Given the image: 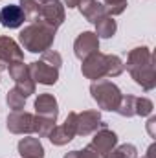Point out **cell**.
I'll return each mask as SVG.
<instances>
[{
	"instance_id": "cell-20",
	"label": "cell",
	"mask_w": 156,
	"mask_h": 158,
	"mask_svg": "<svg viewBox=\"0 0 156 158\" xmlns=\"http://www.w3.org/2000/svg\"><path fill=\"white\" fill-rule=\"evenodd\" d=\"M116 112L119 116H123V118H132V116H136V96H125L123 94V98H121V101H119V105H117Z\"/></svg>"
},
{
	"instance_id": "cell-21",
	"label": "cell",
	"mask_w": 156,
	"mask_h": 158,
	"mask_svg": "<svg viewBox=\"0 0 156 158\" xmlns=\"http://www.w3.org/2000/svg\"><path fill=\"white\" fill-rule=\"evenodd\" d=\"M6 103H7V107L11 109V112L24 110V107H26V98L13 86V88L7 90V94H6Z\"/></svg>"
},
{
	"instance_id": "cell-11",
	"label": "cell",
	"mask_w": 156,
	"mask_h": 158,
	"mask_svg": "<svg viewBox=\"0 0 156 158\" xmlns=\"http://www.w3.org/2000/svg\"><path fill=\"white\" fill-rule=\"evenodd\" d=\"M101 112L99 110H83L76 114V136H88L94 134L99 127H103Z\"/></svg>"
},
{
	"instance_id": "cell-18",
	"label": "cell",
	"mask_w": 156,
	"mask_h": 158,
	"mask_svg": "<svg viewBox=\"0 0 156 158\" xmlns=\"http://www.w3.org/2000/svg\"><path fill=\"white\" fill-rule=\"evenodd\" d=\"M96 35L99 37V39H110V37H114L117 31V24L116 20H114V17H110V15H105V17H101L96 24Z\"/></svg>"
},
{
	"instance_id": "cell-5",
	"label": "cell",
	"mask_w": 156,
	"mask_h": 158,
	"mask_svg": "<svg viewBox=\"0 0 156 158\" xmlns=\"http://www.w3.org/2000/svg\"><path fill=\"white\" fill-rule=\"evenodd\" d=\"M9 77L15 81V88L28 99L31 94H35V81L31 77L30 72V64H24V61L20 63H13L7 66Z\"/></svg>"
},
{
	"instance_id": "cell-16",
	"label": "cell",
	"mask_w": 156,
	"mask_h": 158,
	"mask_svg": "<svg viewBox=\"0 0 156 158\" xmlns=\"http://www.w3.org/2000/svg\"><path fill=\"white\" fill-rule=\"evenodd\" d=\"M17 149H18L20 158H44V145H42L40 138L26 136L18 142Z\"/></svg>"
},
{
	"instance_id": "cell-2",
	"label": "cell",
	"mask_w": 156,
	"mask_h": 158,
	"mask_svg": "<svg viewBox=\"0 0 156 158\" xmlns=\"http://www.w3.org/2000/svg\"><path fill=\"white\" fill-rule=\"evenodd\" d=\"M123 70H125L123 61L117 55L101 53V52L88 55L81 64V74L92 81H97L103 77H117L123 74Z\"/></svg>"
},
{
	"instance_id": "cell-7",
	"label": "cell",
	"mask_w": 156,
	"mask_h": 158,
	"mask_svg": "<svg viewBox=\"0 0 156 158\" xmlns=\"http://www.w3.org/2000/svg\"><path fill=\"white\" fill-rule=\"evenodd\" d=\"M66 19V11H64V4L61 0H48L42 2L40 6V13L35 20H40L44 24H48L50 28L57 30Z\"/></svg>"
},
{
	"instance_id": "cell-24",
	"label": "cell",
	"mask_w": 156,
	"mask_h": 158,
	"mask_svg": "<svg viewBox=\"0 0 156 158\" xmlns=\"http://www.w3.org/2000/svg\"><path fill=\"white\" fill-rule=\"evenodd\" d=\"M153 110H154V105L149 98H136V116L147 118L153 114Z\"/></svg>"
},
{
	"instance_id": "cell-30",
	"label": "cell",
	"mask_w": 156,
	"mask_h": 158,
	"mask_svg": "<svg viewBox=\"0 0 156 158\" xmlns=\"http://www.w3.org/2000/svg\"><path fill=\"white\" fill-rule=\"evenodd\" d=\"M40 2H48V0H40Z\"/></svg>"
},
{
	"instance_id": "cell-13",
	"label": "cell",
	"mask_w": 156,
	"mask_h": 158,
	"mask_svg": "<svg viewBox=\"0 0 156 158\" xmlns=\"http://www.w3.org/2000/svg\"><path fill=\"white\" fill-rule=\"evenodd\" d=\"M99 52V37L94 31H83L74 40V55L79 61H84L88 55Z\"/></svg>"
},
{
	"instance_id": "cell-26",
	"label": "cell",
	"mask_w": 156,
	"mask_h": 158,
	"mask_svg": "<svg viewBox=\"0 0 156 158\" xmlns=\"http://www.w3.org/2000/svg\"><path fill=\"white\" fill-rule=\"evenodd\" d=\"M40 59H42L44 63L55 66V68H61V64H63V57H61V53L55 52V50H48V52H44Z\"/></svg>"
},
{
	"instance_id": "cell-27",
	"label": "cell",
	"mask_w": 156,
	"mask_h": 158,
	"mask_svg": "<svg viewBox=\"0 0 156 158\" xmlns=\"http://www.w3.org/2000/svg\"><path fill=\"white\" fill-rule=\"evenodd\" d=\"M154 123H156V116H151L149 118V121H147V131H149V134L154 138L156 134H154Z\"/></svg>"
},
{
	"instance_id": "cell-17",
	"label": "cell",
	"mask_w": 156,
	"mask_h": 158,
	"mask_svg": "<svg viewBox=\"0 0 156 158\" xmlns=\"http://www.w3.org/2000/svg\"><path fill=\"white\" fill-rule=\"evenodd\" d=\"M77 7H79V11H81V15H83L88 22H92V24H96L101 17L107 15L103 4L97 2V0H81Z\"/></svg>"
},
{
	"instance_id": "cell-15",
	"label": "cell",
	"mask_w": 156,
	"mask_h": 158,
	"mask_svg": "<svg viewBox=\"0 0 156 158\" xmlns=\"http://www.w3.org/2000/svg\"><path fill=\"white\" fill-rule=\"evenodd\" d=\"M26 17H24V11L20 9V6H15V4H9V6H4L0 9V24L7 30H17L24 24Z\"/></svg>"
},
{
	"instance_id": "cell-28",
	"label": "cell",
	"mask_w": 156,
	"mask_h": 158,
	"mask_svg": "<svg viewBox=\"0 0 156 158\" xmlns=\"http://www.w3.org/2000/svg\"><path fill=\"white\" fill-rule=\"evenodd\" d=\"M79 2H81V0H64L63 4H64V7H68V9H76L79 6Z\"/></svg>"
},
{
	"instance_id": "cell-14",
	"label": "cell",
	"mask_w": 156,
	"mask_h": 158,
	"mask_svg": "<svg viewBox=\"0 0 156 158\" xmlns=\"http://www.w3.org/2000/svg\"><path fill=\"white\" fill-rule=\"evenodd\" d=\"M30 72H31V77L35 83L46 85V86H51L59 81V68L44 63L42 59L30 63Z\"/></svg>"
},
{
	"instance_id": "cell-10",
	"label": "cell",
	"mask_w": 156,
	"mask_h": 158,
	"mask_svg": "<svg viewBox=\"0 0 156 158\" xmlns=\"http://www.w3.org/2000/svg\"><path fill=\"white\" fill-rule=\"evenodd\" d=\"M20 61H24V52L20 44L7 35H2L0 37V72L9 64L20 63Z\"/></svg>"
},
{
	"instance_id": "cell-4",
	"label": "cell",
	"mask_w": 156,
	"mask_h": 158,
	"mask_svg": "<svg viewBox=\"0 0 156 158\" xmlns=\"http://www.w3.org/2000/svg\"><path fill=\"white\" fill-rule=\"evenodd\" d=\"M90 94H92V99L97 103V107L101 110H109V112H116L117 105H119V101L123 98L119 86H117L116 83H112L110 79L92 81Z\"/></svg>"
},
{
	"instance_id": "cell-6",
	"label": "cell",
	"mask_w": 156,
	"mask_h": 158,
	"mask_svg": "<svg viewBox=\"0 0 156 158\" xmlns=\"http://www.w3.org/2000/svg\"><path fill=\"white\" fill-rule=\"evenodd\" d=\"M7 131L13 134H35L37 116L26 110H17L7 116Z\"/></svg>"
},
{
	"instance_id": "cell-9",
	"label": "cell",
	"mask_w": 156,
	"mask_h": 158,
	"mask_svg": "<svg viewBox=\"0 0 156 158\" xmlns=\"http://www.w3.org/2000/svg\"><path fill=\"white\" fill-rule=\"evenodd\" d=\"M76 114L77 112H68V116L64 119V123L61 125H53V129L50 131V134L46 136L53 145L61 147V145H66L70 143L74 138H76Z\"/></svg>"
},
{
	"instance_id": "cell-8",
	"label": "cell",
	"mask_w": 156,
	"mask_h": 158,
	"mask_svg": "<svg viewBox=\"0 0 156 158\" xmlns=\"http://www.w3.org/2000/svg\"><path fill=\"white\" fill-rule=\"evenodd\" d=\"M33 107H35V116L37 118H40L42 121H46L50 125H55V121L59 118V103H57L53 94H48V92L39 94L35 98Z\"/></svg>"
},
{
	"instance_id": "cell-1",
	"label": "cell",
	"mask_w": 156,
	"mask_h": 158,
	"mask_svg": "<svg viewBox=\"0 0 156 158\" xmlns=\"http://www.w3.org/2000/svg\"><path fill=\"white\" fill-rule=\"evenodd\" d=\"M130 77L142 90L151 92L156 86V70H154V53L149 46H136L127 55V64H123Z\"/></svg>"
},
{
	"instance_id": "cell-25",
	"label": "cell",
	"mask_w": 156,
	"mask_h": 158,
	"mask_svg": "<svg viewBox=\"0 0 156 158\" xmlns=\"http://www.w3.org/2000/svg\"><path fill=\"white\" fill-rule=\"evenodd\" d=\"M63 158H101V156L86 145L84 149H74V151H68Z\"/></svg>"
},
{
	"instance_id": "cell-22",
	"label": "cell",
	"mask_w": 156,
	"mask_h": 158,
	"mask_svg": "<svg viewBox=\"0 0 156 158\" xmlns=\"http://www.w3.org/2000/svg\"><path fill=\"white\" fill-rule=\"evenodd\" d=\"M18 6H20V9L24 11L26 20H31V22H33V20L39 17L42 2H40V0H20Z\"/></svg>"
},
{
	"instance_id": "cell-19",
	"label": "cell",
	"mask_w": 156,
	"mask_h": 158,
	"mask_svg": "<svg viewBox=\"0 0 156 158\" xmlns=\"http://www.w3.org/2000/svg\"><path fill=\"white\" fill-rule=\"evenodd\" d=\"M103 158H138V149L132 143H121L109 151Z\"/></svg>"
},
{
	"instance_id": "cell-23",
	"label": "cell",
	"mask_w": 156,
	"mask_h": 158,
	"mask_svg": "<svg viewBox=\"0 0 156 158\" xmlns=\"http://www.w3.org/2000/svg\"><path fill=\"white\" fill-rule=\"evenodd\" d=\"M129 0H103V7L107 11V15L110 17H117L127 9Z\"/></svg>"
},
{
	"instance_id": "cell-29",
	"label": "cell",
	"mask_w": 156,
	"mask_h": 158,
	"mask_svg": "<svg viewBox=\"0 0 156 158\" xmlns=\"http://www.w3.org/2000/svg\"><path fill=\"white\" fill-rule=\"evenodd\" d=\"M156 143H151V145H149V149H147V153H145V156L143 158H154L156 156Z\"/></svg>"
},
{
	"instance_id": "cell-3",
	"label": "cell",
	"mask_w": 156,
	"mask_h": 158,
	"mask_svg": "<svg viewBox=\"0 0 156 158\" xmlns=\"http://www.w3.org/2000/svg\"><path fill=\"white\" fill-rule=\"evenodd\" d=\"M55 33H57V30L50 28L48 24H44L40 20H33L24 30H20L18 42H20V48L28 50L30 53H44L53 46Z\"/></svg>"
},
{
	"instance_id": "cell-12",
	"label": "cell",
	"mask_w": 156,
	"mask_h": 158,
	"mask_svg": "<svg viewBox=\"0 0 156 158\" xmlns=\"http://www.w3.org/2000/svg\"><path fill=\"white\" fill-rule=\"evenodd\" d=\"M116 145H117V134L114 131H110L107 125L99 127V129L94 132L92 142L88 143V147H90L92 151H96L101 158L105 156L109 151H112Z\"/></svg>"
}]
</instances>
